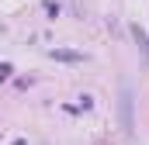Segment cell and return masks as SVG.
<instances>
[{
    "instance_id": "obj_1",
    "label": "cell",
    "mask_w": 149,
    "mask_h": 145,
    "mask_svg": "<svg viewBox=\"0 0 149 145\" xmlns=\"http://www.w3.org/2000/svg\"><path fill=\"white\" fill-rule=\"evenodd\" d=\"M121 128L132 131V90H128V83H121Z\"/></svg>"
}]
</instances>
